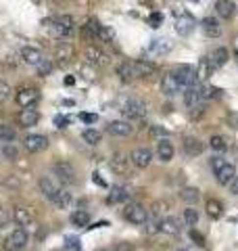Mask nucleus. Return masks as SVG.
Returning <instances> with one entry per match:
<instances>
[{
    "instance_id": "obj_19",
    "label": "nucleus",
    "mask_w": 238,
    "mask_h": 251,
    "mask_svg": "<svg viewBox=\"0 0 238 251\" xmlns=\"http://www.w3.org/2000/svg\"><path fill=\"white\" fill-rule=\"evenodd\" d=\"M173 153H176V149H173V145L169 143L167 138H161L157 143V157L161 159L163 163H169L173 159Z\"/></svg>"
},
{
    "instance_id": "obj_8",
    "label": "nucleus",
    "mask_w": 238,
    "mask_h": 251,
    "mask_svg": "<svg viewBox=\"0 0 238 251\" xmlns=\"http://www.w3.org/2000/svg\"><path fill=\"white\" fill-rule=\"evenodd\" d=\"M40 99V92L36 88H31V86H25V88H19L17 94H15V100H17L19 107H34Z\"/></svg>"
},
{
    "instance_id": "obj_31",
    "label": "nucleus",
    "mask_w": 238,
    "mask_h": 251,
    "mask_svg": "<svg viewBox=\"0 0 238 251\" xmlns=\"http://www.w3.org/2000/svg\"><path fill=\"white\" fill-rule=\"evenodd\" d=\"M228 59H230L228 49H224V46H219V49H215V50H213V54H211L209 63H211V67L215 69V67H224L226 63H228Z\"/></svg>"
},
{
    "instance_id": "obj_9",
    "label": "nucleus",
    "mask_w": 238,
    "mask_h": 251,
    "mask_svg": "<svg viewBox=\"0 0 238 251\" xmlns=\"http://www.w3.org/2000/svg\"><path fill=\"white\" fill-rule=\"evenodd\" d=\"M23 147H25V151H29V153H42L48 149V138L44 134H27L23 138Z\"/></svg>"
},
{
    "instance_id": "obj_14",
    "label": "nucleus",
    "mask_w": 238,
    "mask_h": 251,
    "mask_svg": "<svg viewBox=\"0 0 238 251\" xmlns=\"http://www.w3.org/2000/svg\"><path fill=\"white\" fill-rule=\"evenodd\" d=\"M180 82H178V77L173 72H167L163 75V80H161V92L163 94H167V97H173V94H178L180 92Z\"/></svg>"
},
{
    "instance_id": "obj_12",
    "label": "nucleus",
    "mask_w": 238,
    "mask_h": 251,
    "mask_svg": "<svg viewBox=\"0 0 238 251\" xmlns=\"http://www.w3.org/2000/svg\"><path fill=\"white\" fill-rule=\"evenodd\" d=\"M173 74H176V77H178V82H180L182 88H188V86H192V84L198 82L196 80V69L192 65H180Z\"/></svg>"
},
{
    "instance_id": "obj_49",
    "label": "nucleus",
    "mask_w": 238,
    "mask_h": 251,
    "mask_svg": "<svg viewBox=\"0 0 238 251\" xmlns=\"http://www.w3.org/2000/svg\"><path fill=\"white\" fill-rule=\"evenodd\" d=\"M219 88H215V86H203V100L207 99H213V97H219Z\"/></svg>"
},
{
    "instance_id": "obj_42",
    "label": "nucleus",
    "mask_w": 238,
    "mask_h": 251,
    "mask_svg": "<svg viewBox=\"0 0 238 251\" xmlns=\"http://www.w3.org/2000/svg\"><path fill=\"white\" fill-rule=\"evenodd\" d=\"M96 40H100V42H113L115 40V31L111 29V27H107V25H100Z\"/></svg>"
},
{
    "instance_id": "obj_22",
    "label": "nucleus",
    "mask_w": 238,
    "mask_h": 251,
    "mask_svg": "<svg viewBox=\"0 0 238 251\" xmlns=\"http://www.w3.org/2000/svg\"><path fill=\"white\" fill-rule=\"evenodd\" d=\"M21 59L27 63V65H40L44 59H42V52H40L38 49H34V46H23L21 49Z\"/></svg>"
},
{
    "instance_id": "obj_44",
    "label": "nucleus",
    "mask_w": 238,
    "mask_h": 251,
    "mask_svg": "<svg viewBox=\"0 0 238 251\" xmlns=\"http://www.w3.org/2000/svg\"><path fill=\"white\" fill-rule=\"evenodd\" d=\"M184 222L188 226H196V222H198V211L194 207H186L184 209Z\"/></svg>"
},
{
    "instance_id": "obj_25",
    "label": "nucleus",
    "mask_w": 238,
    "mask_h": 251,
    "mask_svg": "<svg viewBox=\"0 0 238 251\" xmlns=\"http://www.w3.org/2000/svg\"><path fill=\"white\" fill-rule=\"evenodd\" d=\"M215 178H217L219 184L230 186V184H232V180L236 178V168L232 166V163H226V166L221 168L219 172H215Z\"/></svg>"
},
{
    "instance_id": "obj_47",
    "label": "nucleus",
    "mask_w": 238,
    "mask_h": 251,
    "mask_svg": "<svg viewBox=\"0 0 238 251\" xmlns=\"http://www.w3.org/2000/svg\"><path fill=\"white\" fill-rule=\"evenodd\" d=\"M150 136H155V138H167L169 136V130H165L163 126H150Z\"/></svg>"
},
{
    "instance_id": "obj_30",
    "label": "nucleus",
    "mask_w": 238,
    "mask_h": 251,
    "mask_svg": "<svg viewBox=\"0 0 238 251\" xmlns=\"http://www.w3.org/2000/svg\"><path fill=\"white\" fill-rule=\"evenodd\" d=\"M182 226H180V220L178 218H165L161 220V232L169 234V237H176V234H180Z\"/></svg>"
},
{
    "instance_id": "obj_48",
    "label": "nucleus",
    "mask_w": 238,
    "mask_h": 251,
    "mask_svg": "<svg viewBox=\"0 0 238 251\" xmlns=\"http://www.w3.org/2000/svg\"><path fill=\"white\" fill-rule=\"evenodd\" d=\"M9 97H11V86L0 80V105L6 103V100H9Z\"/></svg>"
},
{
    "instance_id": "obj_53",
    "label": "nucleus",
    "mask_w": 238,
    "mask_h": 251,
    "mask_svg": "<svg viewBox=\"0 0 238 251\" xmlns=\"http://www.w3.org/2000/svg\"><path fill=\"white\" fill-rule=\"evenodd\" d=\"M148 23H150V27H159V25L163 23V15H161V13H153V15L148 17Z\"/></svg>"
},
{
    "instance_id": "obj_57",
    "label": "nucleus",
    "mask_w": 238,
    "mask_h": 251,
    "mask_svg": "<svg viewBox=\"0 0 238 251\" xmlns=\"http://www.w3.org/2000/svg\"><path fill=\"white\" fill-rule=\"evenodd\" d=\"M92 180H94V182H96L98 186H107V182H105V180L100 178V174H98V172H94V174H92Z\"/></svg>"
},
{
    "instance_id": "obj_54",
    "label": "nucleus",
    "mask_w": 238,
    "mask_h": 251,
    "mask_svg": "<svg viewBox=\"0 0 238 251\" xmlns=\"http://www.w3.org/2000/svg\"><path fill=\"white\" fill-rule=\"evenodd\" d=\"M67 124H69V117H65V115H54V126H57V128H67Z\"/></svg>"
},
{
    "instance_id": "obj_17",
    "label": "nucleus",
    "mask_w": 238,
    "mask_h": 251,
    "mask_svg": "<svg viewBox=\"0 0 238 251\" xmlns=\"http://www.w3.org/2000/svg\"><path fill=\"white\" fill-rule=\"evenodd\" d=\"M132 130H134L132 124L125 122V120H115V122H111L107 126V132L109 134H113V136H130Z\"/></svg>"
},
{
    "instance_id": "obj_29",
    "label": "nucleus",
    "mask_w": 238,
    "mask_h": 251,
    "mask_svg": "<svg viewBox=\"0 0 238 251\" xmlns=\"http://www.w3.org/2000/svg\"><path fill=\"white\" fill-rule=\"evenodd\" d=\"M128 199H130L128 188L113 186V188H111V193H109V197H107V203H109V205H117V203H123V201H128Z\"/></svg>"
},
{
    "instance_id": "obj_38",
    "label": "nucleus",
    "mask_w": 238,
    "mask_h": 251,
    "mask_svg": "<svg viewBox=\"0 0 238 251\" xmlns=\"http://www.w3.org/2000/svg\"><path fill=\"white\" fill-rule=\"evenodd\" d=\"M0 155H2L4 159L13 161V159H17V157H19V149L15 147L13 143H2V145H0Z\"/></svg>"
},
{
    "instance_id": "obj_21",
    "label": "nucleus",
    "mask_w": 238,
    "mask_h": 251,
    "mask_svg": "<svg viewBox=\"0 0 238 251\" xmlns=\"http://www.w3.org/2000/svg\"><path fill=\"white\" fill-rule=\"evenodd\" d=\"M134 67H136V75L138 77H150V75L157 72V65H155L153 61H148V59L134 61Z\"/></svg>"
},
{
    "instance_id": "obj_59",
    "label": "nucleus",
    "mask_w": 238,
    "mask_h": 251,
    "mask_svg": "<svg viewBox=\"0 0 238 251\" xmlns=\"http://www.w3.org/2000/svg\"><path fill=\"white\" fill-rule=\"evenodd\" d=\"M71 84H75V77L73 75H67L65 77V86H71Z\"/></svg>"
},
{
    "instance_id": "obj_27",
    "label": "nucleus",
    "mask_w": 238,
    "mask_h": 251,
    "mask_svg": "<svg viewBox=\"0 0 238 251\" xmlns=\"http://www.w3.org/2000/svg\"><path fill=\"white\" fill-rule=\"evenodd\" d=\"M234 11H236V6H234L232 0H217L215 2V13L221 19H232Z\"/></svg>"
},
{
    "instance_id": "obj_45",
    "label": "nucleus",
    "mask_w": 238,
    "mask_h": 251,
    "mask_svg": "<svg viewBox=\"0 0 238 251\" xmlns=\"http://www.w3.org/2000/svg\"><path fill=\"white\" fill-rule=\"evenodd\" d=\"M13 220V211H9L4 205H0V228H4V226H9Z\"/></svg>"
},
{
    "instance_id": "obj_23",
    "label": "nucleus",
    "mask_w": 238,
    "mask_h": 251,
    "mask_svg": "<svg viewBox=\"0 0 238 251\" xmlns=\"http://www.w3.org/2000/svg\"><path fill=\"white\" fill-rule=\"evenodd\" d=\"M182 147H184L186 155H190V157H196V155H201L205 151V145L194 136H186L184 143H182Z\"/></svg>"
},
{
    "instance_id": "obj_35",
    "label": "nucleus",
    "mask_w": 238,
    "mask_h": 251,
    "mask_svg": "<svg viewBox=\"0 0 238 251\" xmlns=\"http://www.w3.org/2000/svg\"><path fill=\"white\" fill-rule=\"evenodd\" d=\"M180 199L186 201V203H196L198 199H201V191H198L196 186H186L180 191Z\"/></svg>"
},
{
    "instance_id": "obj_62",
    "label": "nucleus",
    "mask_w": 238,
    "mask_h": 251,
    "mask_svg": "<svg viewBox=\"0 0 238 251\" xmlns=\"http://www.w3.org/2000/svg\"><path fill=\"white\" fill-rule=\"evenodd\" d=\"M190 2H198V0H190Z\"/></svg>"
},
{
    "instance_id": "obj_56",
    "label": "nucleus",
    "mask_w": 238,
    "mask_h": 251,
    "mask_svg": "<svg viewBox=\"0 0 238 251\" xmlns=\"http://www.w3.org/2000/svg\"><path fill=\"white\" fill-rule=\"evenodd\" d=\"M69 251H79V239H67Z\"/></svg>"
},
{
    "instance_id": "obj_20",
    "label": "nucleus",
    "mask_w": 238,
    "mask_h": 251,
    "mask_svg": "<svg viewBox=\"0 0 238 251\" xmlns=\"http://www.w3.org/2000/svg\"><path fill=\"white\" fill-rule=\"evenodd\" d=\"M171 49H173V42L169 38H157V40L148 44V52H153V54H167Z\"/></svg>"
},
{
    "instance_id": "obj_39",
    "label": "nucleus",
    "mask_w": 238,
    "mask_h": 251,
    "mask_svg": "<svg viewBox=\"0 0 238 251\" xmlns=\"http://www.w3.org/2000/svg\"><path fill=\"white\" fill-rule=\"evenodd\" d=\"M15 138H17L15 128H11L9 124H0V143H13Z\"/></svg>"
},
{
    "instance_id": "obj_55",
    "label": "nucleus",
    "mask_w": 238,
    "mask_h": 251,
    "mask_svg": "<svg viewBox=\"0 0 238 251\" xmlns=\"http://www.w3.org/2000/svg\"><path fill=\"white\" fill-rule=\"evenodd\" d=\"M79 120L86 122V124H94V122H96V115H94V113H82V115H79Z\"/></svg>"
},
{
    "instance_id": "obj_2",
    "label": "nucleus",
    "mask_w": 238,
    "mask_h": 251,
    "mask_svg": "<svg viewBox=\"0 0 238 251\" xmlns=\"http://www.w3.org/2000/svg\"><path fill=\"white\" fill-rule=\"evenodd\" d=\"M52 174L57 176V182L65 184V186L75 182V170H73V166H71L69 161H57L52 166Z\"/></svg>"
},
{
    "instance_id": "obj_6",
    "label": "nucleus",
    "mask_w": 238,
    "mask_h": 251,
    "mask_svg": "<svg viewBox=\"0 0 238 251\" xmlns=\"http://www.w3.org/2000/svg\"><path fill=\"white\" fill-rule=\"evenodd\" d=\"M84 57L94 67H107L109 63H111V57H109L105 50H100L98 46H88V49L84 50Z\"/></svg>"
},
{
    "instance_id": "obj_33",
    "label": "nucleus",
    "mask_w": 238,
    "mask_h": 251,
    "mask_svg": "<svg viewBox=\"0 0 238 251\" xmlns=\"http://www.w3.org/2000/svg\"><path fill=\"white\" fill-rule=\"evenodd\" d=\"M54 205H57V209H69L71 203H73V197H71V193L67 191V188H61L59 195L54 197Z\"/></svg>"
},
{
    "instance_id": "obj_50",
    "label": "nucleus",
    "mask_w": 238,
    "mask_h": 251,
    "mask_svg": "<svg viewBox=\"0 0 238 251\" xmlns=\"http://www.w3.org/2000/svg\"><path fill=\"white\" fill-rule=\"evenodd\" d=\"M226 163H228V161L224 159V157H213V159L209 161V166H211V170H213V172H219L221 168L226 166Z\"/></svg>"
},
{
    "instance_id": "obj_58",
    "label": "nucleus",
    "mask_w": 238,
    "mask_h": 251,
    "mask_svg": "<svg viewBox=\"0 0 238 251\" xmlns=\"http://www.w3.org/2000/svg\"><path fill=\"white\" fill-rule=\"evenodd\" d=\"M230 191H232L234 195H238V176L232 180V184H230Z\"/></svg>"
},
{
    "instance_id": "obj_13",
    "label": "nucleus",
    "mask_w": 238,
    "mask_h": 251,
    "mask_svg": "<svg viewBox=\"0 0 238 251\" xmlns=\"http://www.w3.org/2000/svg\"><path fill=\"white\" fill-rule=\"evenodd\" d=\"M38 188H40V193H42L48 201H54V197H57L59 191H61V188L57 186V182H54L50 176H42V178H40L38 180Z\"/></svg>"
},
{
    "instance_id": "obj_4",
    "label": "nucleus",
    "mask_w": 238,
    "mask_h": 251,
    "mask_svg": "<svg viewBox=\"0 0 238 251\" xmlns=\"http://www.w3.org/2000/svg\"><path fill=\"white\" fill-rule=\"evenodd\" d=\"M123 218L128 220L130 224H136V226H142L146 222L148 218V211L140 205V203H128L123 209Z\"/></svg>"
},
{
    "instance_id": "obj_5",
    "label": "nucleus",
    "mask_w": 238,
    "mask_h": 251,
    "mask_svg": "<svg viewBox=\"0 0 238 251\" xmlns=\"http://www.w3.org/2000/svg\"><path fill=\"white\" fill-rule=\"evenodd\" d=\"M121 113L128 117V120H142L146 115V105L138 99H128L121 105Z\"/></svg>"
},
{
    "instance_id": "obj_34",
    "label": "nucleus",
    "mask_w": 238,
    "mask_h": 251,
    "mask_svg": "<svg viewBox=\"0 0 238 251\" xmlns=\"http://www.w3.org/2000/svg\"><path fill=\"white\" fill-rule=\"evenodd\" d=\"M71 224L73 226H79V228H86V226L90 224V214L88 211H84V209H77V211H73L71 214Z\"/></svg>"
},
{
    "instance_id": "obj_37",
    "label": "nucleus",
    "mask_w": 238,
    "mask_h": 251,
    "mask_svg": "<svg viewBox=\"0 0 238 251\" xmlns=\"http://www.w3.org/2000/svg\"><path fill=\"white\" fill-rule=\"evenodd\" d=\"M211 72H213V67H211L209 59H201L198 61V67H196V80H207Z\"/></svg>"
},
{
    "instance_id": "obj_28",
    "label": "nucleus",
    "mask_w": 238,
    "mask_h": 251,
    "mask_svg": "<svg viewBox=\"0 0 238 251\" xmlns=\"http://www.w3.org/2000/svg\"><path fill=\"white\" fill-rule=\"evenodd\" d=\"M192 29H194L192 17H190V15H186V13H180V17H178V21H176V31H178L180 36H188Z\"/></svg>"
},
{
    "instance_id": "obj_36",
    "label": "nucleus",
    "mask_w": 238,
    "mask_h": 251,
    "mask_svg": "<svg viewBox=\"0 0 238 251\" xmlns=\"http://www.w3.org/2000/svg\"><path fill=\"white\" fill-rule=\"evenodd\" d=\"M205 209H207V216L213 218V220L221 218V214H224V205H221L217 199H209L207 205H205Z\"/></svg>"
},
{
    "instance_id": "obj_60",
    "label": "nucleus",
    "mask_w": 238,
    "mask_h": 251,
    "mask_svg": "<svg viewBox=\"0 0 238 251\" xmlns=\"http://www.w3.org/2000/svg\"><path fill=\"white\" fill-rule=\"evenodd\" d=\"M234 49H236V54H238V38H236V42H234Z\"/></svg>"
},
{
    "instance_id": "obj_15",
    "label": "nucleus",
    "mask_w": 238,
    "mask_h": 251,
    "mask_svg": "<svg viewBox=\"0 0 238 251\" xmlns=\"http://www.w3.org/2000/svg\"><path fill=\"white\" fill-rule=\"evenodd\" d=\"M130 157H125L123 153H115L113 157H111V161H109V166L111 170L115 172V174L119 176H123V174H128V170H130Z\"/></svg>"
},
{
    "instance_id": "obj_7",
    "label": "nucleus",
    "mask_w": 238,
    "mask_h": 251,
    "mask_svg": "<svg viewBox=\"0 0 238 251\" xmlns=\"http://www.w3.org/2000/svg\"><path fill=\"white\" fill-rule=\"evenodd\" d=\"M34 220H36V214H34V209L31 207H25V205H17L13 209V222L21 226V228H27V226L34 224Z\"/></svg>"
},
{
    "instance_id": "obj_61",
    "label": "nucleus",
    "mask_w": 238,
    "mask_h": 251,
    "mask_svg": "<svg viewBox=\"0 0 238 251\" xmlns=\"http://www.w3.org/2000/svg\"><path fill=\"white\" fill-rule=\"evenodd\" d=\"M178 251H190V249H186V247H180V249H178Z\"/></svg>"
},
{
    "instance_id": "obj_10",
    "label": "nucleus",
    "mask_w": 238,
    "mask_h": 251,
    "mask_svg": "<svg viewBox=\"0 0 238 251\" xmlns=\"http://www.w3.org/2000/svg\"><path fill=\"white\" fill-rule=\"evenodd\" d=\"M130 161L136 166L138 170H144L150 166V161H153V151L146 147H138V149H134L132 155H130Z\"/></svg>"
},
{
    "instance_id": "obj_43",
    "label": "nucleus",
    "mask_w": 238,
    "mask_h": 251,
    "mask_svg": "<svg viewBox=\"0 0 238 251\" xmlns=\"http://www.w3.org/2000/svg\"><path fill=\"white\" fill-rule=\"evenodd\" d=\"M209 145H211V149H213V151H226V149H228V143H226V138H224V136H219V134L211 136Z\"/></svg>"
},
{
    "instance_id": "obj_32",
    "label": "nucleus",
    "mask_w": 238,
    "mask_h": 251,
    "mask_svg": "<svg viewBox=\"0 0 238 251\" xmlns=\"http://www.w3.org/2000/svg\"><path fill=\"white\" fill-rule=\"evenodd\" d=\"M98 27H100V23L96 19H88L82 25V36L86 38V40H96V36H98Z\"/></svg>"
},
{
    "instance_id": "obj_16",
    "label": "nucleus",
    "mask_w": 238,
    "mask_h": 251,
    "mask_svg": "<svg viewBox=\"0 0 238 251\" xmlns=\"http://www.w3.org/2000/svg\"><path fill=\"white\" fill-rule=\"evenodd\" d=\"M73 46H71L69 42H61L57 46V50H54V59H57V65H67V63L73 59Z\"/></svg>"
},
{
    "instance_id": "obj_40",
    "label": "nucleus",
    "mask_w": 238,
    "mask_h": 251,
    "mask_svg": "<svg viewBox=\"0 0 238 251\" xmlns=\"http://www.w3.org/2000/svg\"><path fill=\"white\" fill-rule=\"evenodd\" d=\"M144 224H146V226H144V228H146V234H157V232H161V220L157 218V214L148 216Z\"/></svg>"
},
{
    "instance_id": "obj_3",
    "label": "nucleus",
    "mask_w": 238,
    "mask_h": 251,
    "mask_svg": "<svg viewBox=\"0 0 238 251\" xmlns=\"http://www.w3.org/2000/svg\"><path fill=\"white\" fill-rule=\"evenodd\" d=\"M50 27L59 38H69V36H73V31H75V21L71 15H61V17L52 21Z\"/></svg>"
},
{
    "instance_id": "obj_11",
    "label": "nucleus",
    "mask_w": 238,
    "mask_h": 251,
    "mask_svg": "<svg viewBox=\"0 0 238 251\" xmlns=\"http://www.w3.org/2000/svg\"><path fill=\"white\" fill-rule=\"evenodd\" d=\"M203 103V86L201 84H192V86H188V88L184 90V105L188 107V111L190 109H194Z\"/></svg>"
},
{
    "instance_id": "obj_24",
    "label": "nucleus",
    "mask_w": 238,
    "mask_h": 251,
    "mask_svg": "<svg viewBox=\"0 0 238 251\" xmlns=\"http://www.w3.org/2000/svg\"><path fill=\"white\" fill-rule=\"evenodd\" d=\"M201 27L205 31V36H209V38H219L221 36V25H219V21L215 17H205Z\"/></svg>"
},
{
    "instance_id": "obj_51",
    "label": "nucleus",
    "mask_w": 238,
    "mask_h": 251,
    "mask_svg": "<svg viewBox=\"0 0 238 251\" xmlns=\"http://www.w3.org/2000/svg\"><path fill=\"white\" fill-rule=\"evenodd\" d=\"M111 251H134V245L130 241H119V243H115Z\"/></svg>"
},
{
    "instance_id": "obj_26",
    "label": "nucleus",
    "mask_w": 238,
    "mask_h": 251,
    "mask_svg": "<svg viewBox=\"0 0 238 251\" xmlns=\"http://www.w3.org/2000/svg\"><path fill=\"white\" fill-rule=\"evenodd\" d=\"M40 122V113L36 111V109L31 107H25L23 111L19 113V124L23 126V128H31V126H36Z\"/></svg>"
},
{
    "instance_id": "obj_46",
    "label": "nucleus",
    "mask_w": 238,
    "mask_h": 251,
    "mask_svg": "<svg viewBox=\"0 0 238 251\" xmlns=\"http://www.w3.org/2000/svg\"><path fill=\"white\" fill-rule=\"evenodd\" d=\"M52 61H42V63H40V65H38V75L40 77H46V75H50V72H52Z\"/></svg>"
},
{
    "instance_id": "obj_41",
    "label": "nucleus",
    "mask_w": 238,
    "mask_h": 251,
    "mask_svg": "<svg viewBox=\"0 0 238 251\" xmlns=\"http://www.w3.org/2000/svg\"><path fill=\"white\" fill-rule=\"evenodd\" d=\"M82 138H84L88 145H98V143H100V138H102V134H100L98 130L88 128V130H84V132H82Z\"/></svg>"
},
{
    "instance_id": "obj_1",
    "label": "nucleus",
    "mask_w": 238,
    "mask_h": 251,
    "mask_svg": "<svg viewBox=\"0 0 238 251\" xmlns=\"http://www.w3.org/2000/svg\"><path fill=\"white\" fill-rule=\"evenodd\" d=\"M27 243H29V234L25 228H17V230H13L9 237H6V241L2 243V247L4 251H23L27 247Z\"/></svg>"
},
{
    "instance_id": "obj_52",
    "label": "nucleus",
    "mask_w": 238,
    "mask_h": 251,
    "mask_svg": "<svg viewBox=\"0 0 238 251\" xmlns=\"http://www.w3.org/2000/svg\"><path fill=\"white\" fill-rule=\"evenodd\" d=\"M190 239H192L198 247H205V237H203V234L198 232V230H194V228L190 230Z\"/></svg>"
},
{
    "instance_id": "obj_18",
    "label": "nucleus",
    "mask_w": 238,
    "mask_h": 251,
    "mask_svg": "<svg viewBox=\"0 0 238 251\" xmlns=\"http://www.w3.org/2000/svg\"><path fill=\"white\" fill-rule=\"evenodd\" d=\"M117 75H119V80H121L123 84H130L136 80V67H134V63L130 61H123V63H119V67H117Z\"/></svg>"
}]
</instances>
